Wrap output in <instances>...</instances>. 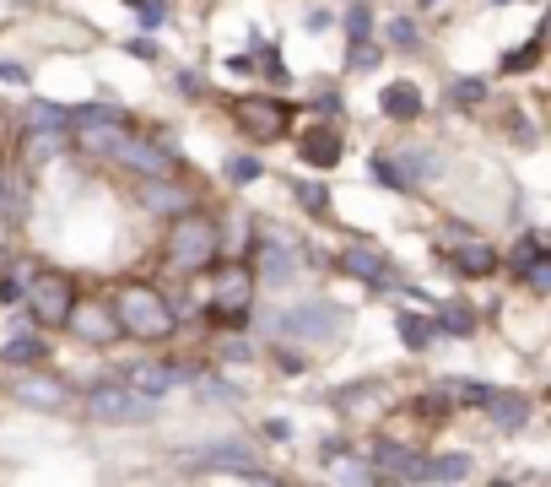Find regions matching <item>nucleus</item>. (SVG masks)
<instances>
[{
  "label": "nucleus",
  "instance_id": "f257e3e1",
  "mask_svg": "<svg viewBox=\"0 0 551 487\" xmlns=\"http://www.w3.org/2000/svg\"><path fill=\"white\" fill-rule=\"evenodd\" d=\"M114 320L125 325L130 336H141V341H163L173 331V309H168V298L157 293V287H146V282H125L119 287V298H114Z\"/></svg>",
  "mask_w": 551,
  "mask_h": 487
},
{
  "label": "nucleus",
  "instance_id": "f03ea898",
  "mask_svg": "<svg viewBox=\"0 0 551 487\" xmlns=\"http://www.w3.org/2000/svg\"><path fill=\"white\" fill-rule=\"evenodd\" d=\"M217 260V222L200 212H179L168 228V266L173 271H206Z\"/></svg>",
  "mask_w": 551,
  "mask_h": 487
},
{
  "label": "nucleus",
  "instance_id": "7ed1b4c3",
  "mask_svg": "<svg viewBox=\"0 0 551 487\" xmlns=\"http://www.w3.org/2000/svg\"><path fill=\"white\" fill-rule=\"evenodd\" d=\"M276 325H281V336H292V341H335L346 325V309L325 304V298H319V304H292Z\"/></svg>",
  "mask_w": 551,
  "mask_h": 487
},
{
  "label": "nucleus",
  "instance_id": "20e7f679",
  "mask_svg": "<svg viewBox=\"0 0 551 487\" xmlns=\"http://www.w3.org/2000/svg\"><path fill=\"white\" fill-rule=\"evenodd\" d=\"M152 412H157V401L130 385H98L87 396V417H98V423H146Z\"/></svg>",
  "mask_w": 551,
  "mask_h": 487
},
{
  "label": "nucleus",
  "instance_id": "39448f33",
  "mask_svg": "<svg viewBox=\"0 0 551 487\" xmlns=\"http://www.w3.org/2000/svg\"><path fill=\"white\" fill-rule=\"evenodd\" d=\"M28 304H33V320L38 325H65V314H71V304H76V282H71V276H60V271L33 276Z\"/></svg>",
  "mask_w": 551,
  "mask_h": 487
},
{
  "label": "nucleus",
  "instance_id": "423d86ee",
  "mask_svg": "<svg viewBox=\"0 0 551 487\" xmlns=\"http://www.w3.org/2000/svg\"><path fill=\"white\" fill-rule=\"evenodd\" d=\"M249 293H254L249 271L244 266H227V271H217V287H211L206 314H211V320H227V325H244L249 320Z\"/></svg>",
  "mask_w": 551,
  "mask_h": 487
},
{
  "label": "nucleus",
  "instance_id": "0eeeda50",
  "mask_svg": "<svg viewBox=\"0 0 551 487\" xmlns=\"http://www.w3.org/2000/svg\"><path fill=\"white\" fill-rule=\"evenodd\" d=\"M238 125L249 130V141H281L292 125V109L281 98H244L238 103Z\"/></svg>",
  "mask_w": 551,
  "mask_h": 487
},
{
  "label": "nucleus",
  "instance_id": "6e6552de",
  "mask_svg": "<svg viewBox=\"0 0 551 487\" xmlns=\"http://www.w3.org/2000/svg\"><path fill=\"white\" fill-rule=\"evenodd\" d=\"M109 157H119L125 168H136V174H146V179H168V174H173V163H179V157L163 152L157 141H130L125 130H119V141L109 147Z\"/></svg>",
  "mask_w": 551,
  "mask_h": 487
},
{
  "label": "nucleus",
  "instance_id": "1a4fd4ad",
  "mask_svg": "<svg viewBox=\"0 0 551 487\" xmlns=\"http://www.w3.org/2000/svg\"><path fill=\"white\" fill-rule=\"evenodd\" d=\"M368 466L379 471V477H395V482H427V460L416 450H406V444H389V439L373 444Z\"/></svg>",
  "mask_w": 551,
  "mask_h": 487
},
{
  "label": "nucleus",
  "instance_id": "9d476101",
  "mask_svg": "<svg viewBox=\"0 0 551 487\" xmlns=\"http://www.w3.org/2000/svg\"><path fill=\"white\" fill-rule=\"evenodd\" d=\"M65 325H71L82 341H92V347H109V341L119 336V320H114V309H103V304H92V298H76L71 314H65Z\"/></svg>",
  "mask_w": 551,
  "mask_h": 487
},
{
  "label": "nucleus",
  "instance_id": "9b49d317",
  "mask_svg": "<svg viewBox=\"0 0 551 487\" xmlns=\"http://www.w3.org/2000/svg\"><path fill=\"white\" fill-rule=\"evenodd\" d=\"M11 401L38 406V412H60V406L71 401V390H65L55 374H22V379H11Z\"/></svg>",
  "mask_w": 551,
  "mask_h": 487
},
{
  "label": "nucleus",
  "instance_id": "f8f14e48",
  "mask_svg": "<svg viewBox=\"0 0 551 487\" xmlns=\"http://www.w3.org/2000/svg\"><path fill=\"white\" fill-rule=\"evenodd\" d=\"M254 276L265 287H287L298 276V249H287L281 239H260V249H254Z\"/></svg>",
  "mask_w": 551,
  "mask_h": 487
},
{
  "label": "nucleus",
  "instance_id": "ddd939ff",
  "mask_svg": "<svg viewBox=\"0 0 551 487\" xmlns=\"http://www.w3.org/2000/svg\"><path fill=\"white\" fill-rule=\"evenodd\" d=\"M190 379V363H136L130 368V390H141V396H168L173 385H184Z\"/></svg>",
  "mask_w": 551,
  "mask_h": 487
},
{
  "label": "nucleus",
  "instance_id": "4468645a",
  "mask_svg": "<svg viewBox=\"0 0 551 487\" xmlns=\"http://www.w3.org/2000/svg\"><path fill=\"white\" fill-rule=\"evenodd\" d=\"M298 157H303L308 168H335V163H341V130H335V125H314V130H303Z\"/></svg>",
  "mask_w": 551,
  "mask_h": 487
},
{
  "label": "nucleus",
  "instance_id": "2eb2a0df",
  "mask_svg": "<svg viewBox=\"0 0 551 487\" xmlns=\"http://www.w3.org/2000/svg\"><path fill=\"white\" fill-rule=\"evenodd\" d=\"M379 109L389 114V120H416V114H422V87L416 82H389L379 92Z\"/></svg>",
  "mask_w": 551,
  "mask_h": 487
},
{
  "label": "nucleus",
  "instance_id": "dca6fc26",
  "mask_svg": "<svg viewBox=\"0 0 551 487\" xmlns=\"http://www.w3.org/2000/svg\"><path fill=\"white\" fill-rule=\"evenodd\" d=\"M141 201H146V212H168V217H179V212H190V190H179V184H163V179H152L141 190Z\"/></svg>",
  "mask_w": 551,
  "mask_h": 487
},
{
  "label": "nucleus",
  "instance_id": "f3484780",
  "mask_svg": "<svg viewBox=\"0 0 551 487\" xmlns=\"http://www.w3.org/2000/svg\"><path fill=\"white\" fill-rule=\"evenodd\" d=\"M487 406H492V423L503 433H519L524 417H530V401H524V396H503V390H492Z\"/></svg>",
  "mask_w": 551,
  "mask_h": 487
},
{
  "label": "nucleus",
  "instance_id": "a211bd4d",
  "mask_svg": "<svg viewBox=\"0 0 551 487\" xmlns=\"http://www.w3.org/2000/svg\"><path fill=\"white\" fill-rule=\"evenodd\" d=\"M335 266H341L346 276H357V282H368V287H384V260L368 255V249H346Z\"/></svg>",
  "mask_w": 551,
  "mask_h": 487
},
{
  "label": "nucleus",
  "instance_id": "6ab92c4d",
  "mask_svg": "<svg viewBox=\"0 0 551 487\" xmlns=\"http://www.w3.org/2000/svg\"><path fill=\"white\" fill-rule=\"evenodd\" d=\"M454 266L470 271V276H487L497 266V255L487 244H476V233H470V239H454Z\"/></svg>",
  "mask_w": 551,
  "mask_h": 487
},
{
  "label": "nucleus",
  "instance_id": "aec40b11",
  "mask_svg": "<svg viewBox=\"0 0 551 487\" xmlns=\"http://www.w3.org/2000/svg\"><path fill=\"white\" fill-rule=\"evenodd\" d=\"M65 147V125H28V163H49Z\"/></svg>",
  "mask_w": 551,
  "mask_h": 487
},
{
  "label": "nucleus",
  "instance_id": "412c9836",
  "mask_svg": "<svg viewBox=\"0 0 551 487\" xmlns=\"http://www.w3.org/2000/svg\"><path fill=\"white\" fill-rule=\"evenodd\" d=\"M470 471H476V460L460 455V450H454V455H438V460H427V482H465Z\"/></svg>",
  "mask_w": 551,
  "mask_h": 487
},
{
  "label": "nucleus",
  "instance_id": "4be33fe9",
  "mask_svg": "<svg viewBox=\"0 0 551 487\" xmlns=\"http://www.w3.org/2000/svg\"><path fill=\"white\" fill-rule=\"evenodd\" d=\"M335 406H341V412H357V406H384V390L373 385V379H362V385L335 390Z\"/></svg>",
  "mask_w": 551,
  "mask_h": 487
},
{
  "label": "nucleus",
  "instance_id": "5701e85b",
  "mask_svg": "<svg viewBox=\"0 0 551 487\" xmlns=\"http://www.w3.org/2000/svg\"><path fill=\"white\" fill-rule=\"evenodd\" d=\"M400 341H406L411 352L433 347V320H422V314H400Z\"/></svg>",
  "mask_w": 551,
  "mask_h": 487
},
{
  "label": "nucleus",
  "instance_id": "b1692460",
  "mask_svg": "<svg viewBox=\"0 0 551 487\" xmlns=\"http://www.w3.org/2000/svg\"><path fill=\"white\" fill-rule=\"evenodd\" d=\"M443 174V157L422 152V147H406V179H438Z\"/></svg>",
  "mask_w": 551,
  "mask_h": 487
},
{
  "label": "nucleus",
  "instance_id": "393cba45",
  "mask_svg": "<svg viewBox=\"0 0 551 487\" xmlns=\"http://www.w3.org/2000/svg\"><path fill=\"white\" fill-rule=\"evenodd\" d=\"M0 358H6V363H44V341H38V336H17V341H6V352H0Z\"/></svg>",
  "mask_w": 551,
  "mask_h": 487
},
{
  "label": "nucleus",
  "instance_id": "a878e982",
  "mask_svg": "<svg viewBox=\"0 0 551 487\" xmlns=\"http://www.w3.org/2000/svg\"><path fill=\"white\" fill-rule=\"evenodd\" d=\"M519 271H524V287H530V293H546V287H551V260H546V249H541V255H530Z\"/></svg>",
  "mask_w": 551,
  "mask_h": 487
},
{
  "label": "nucleus",
  "instance_id": "bb28decb",
  "mask_svg": "<svg viewBox=\"0 0 551 487\" xmlns=\"http://www.w3.org/2000/svg\"><path fill=\"white\" fill-rule=\"evenodd\" d=\"M443 331H449V336H470V331H476L470 304H443Z\"/></svg>",
  "mask_w": 551,
  "mask_h": 487
},
{
  "label": "nucleus",
  "instance_id": "cd10ccee",
  "mask_svg": "<svg viewBox=\"0 0 551 487\" xmlns=\"http://www.w3.org/2000/svg\"><path fill=\"white\" fill-rule=\"evenodd\" d=\"M28 125H65L71 130V114L60 109V103H49V98H38L33 109H28Z\"/></svg>",
  "mask_w": 551,
  "mask_h": 487
},
{
  "label": "nucleus",
  "instance_id": "c85d7f7f",
  "mask_svg": "<svg viewBox=\"0 0 551 487\" xmlns=\"http://www.w3.org/2000/svg\"><path fill=\"white\" fill-rule=\"evenodd\" d=\"M443 396L460 401V406H487L492 390H487V385H465V379H454V385H443Z\"/></svg>",
  "mask_w": 551,
  "mask_h": 487
},
{
  "label": "nucleus",
  "instance_id": "c756f323",
  "mask_svg": "<svg viewBox=\"0 0 551 487\" xmlns=\"http://www.w3.org/2000/svg\"><path fill=\"white\" fill-rule=\"evenodd\" d=\"M292 195H298V206H303L308 217H325V212H330V201H325V184H298Z\"/></svg>",
  "mask_w": 551,
  "mask_h": 487
},
{
  "label": "nucleus",
  "instance_id": "7c9ffc66",
  "mask_svg": "<svg viewBox=\"0 0 551 487\" xmlns=\"http://www.w3.org/2000/svg\"><path fill=\"white\" fill-rule=\"evenodd\" d=\"M368 174L379 179V184H389V190H411V179L400 174V168L389 163V157H373V163H368Z\"/></svg>",
  "mask_w": 551,
  "mask_h": 487
},
{
  "label": "nucleus",
  "instance_id": "2f4dec72",
  "mask_svg": "<svg viewBox=\"0 0 551 487\" xmlns=\"http://www.w3.org/2000/svg\"><path fill=\"white\" fill-rule=\"evenodd\" d=\"M535 60H541V38H530V44H524V49H514V55L503 60V71H530Z\"/></svg>",
  "mask_w": 551,
  "mask_h": 487
},
{
  "label": "nucleus",
  "instance_id": "473e14b6",
  "mask_svg": "<svg viewBox=\"0 0 551 487\" xmlns=\"http://www.w3.org/2000/svg\"><path fill=\"white\" fill-rule=\"evenodd\" d=\"M227 179H233V184H254V179H260V157H233V163H227Z\"/></svg>",
  "mask_w": 551,
  "mask_h": 487
},
{
  "label": "nucleus",
  "instance_id": "72a5a7b5",
  "mask_svg": "<svg viewBox=\"0 0 551 487\" xmlns=\"http://www.w3.org/2000/svg\"><path fill=\"white\" fill-rule=\"evenodd\" d=\"M330 471L341 482H368L373 477V466H362V460H335V455H330Z\"/></svg>",
  "mask_w": 551,
  "mask_h": 487
},
{
  "label": "nucleus",
  "instance_id": "f704fd0d",
  "mask_svg": "<svg viewBox=\"0 0 551 487\" xmlns=\"http://www.w3.org/2000/svg\"><path fill=\"white\" fill-rule=\"evenodd\" d=\"M389 44H395V49H416V22L395 17V22H389Z\"/></svg>",
  "mask_w": 551,
  "mask_h": 487
},
{
  "label": "nucleus",
  "instance_id": "c9c22d12",
  "mask_svg": "<svg viewBox=\"0 0 551 487\" xmlns=\"http://www.w3.org/2000/svg\"><path fill=\"white\" fill-rule=\"evenodd\" d=\"M481 98H487V82H454L449 87V103H460V109L465 103H481Z\"/></svg>",
  "mask_w": 551,
  "mask_h": 487
},
{
  "label": "nucleus",
  "instance_id": "e433bc0d",
  "mask_svg": "<svg viewBox=\"0 0 551 487\" xmlns=\"http://www.w3.org/2000/svg\"><path fill=\"white\" fill-rule=\"evenodd\" d=\"M373 60H379V49L368 38H352V71H373Z\"/></svg>",
  "mask_w": 551,
  "mask_h": 487
},
{
  "label": "nucleus",
  "instance_id": "4c0bfd02",
  "mask_svg": "<svg viewBox=\"0 0 551 487\" xmlns=\"http://www.w3.org/2000/svg\"><path fill=\"white\" fill-rule=\"evenodd\" d=\"M368 11H362V6H352V17H346V33H352V38H368Z\"/></svg>",
  "mask_w": 551,
  "mask_h": 487
},
{
  "label": "nucleus",
  "instance_id": "58836bf2",
  "mask_svg": "<svg viewBox=\"0 0 551 487\" xmlns=\"http://www.w3.org/2000/svg\"><path fill=\"white\" fill-rule=\"evenodd\" d=\"M222 358H227V363H249V358H254V347H249V341H227Z\"/></svg>",
  "mask_w": 551,
  "mask_h": 487
},
{
  "label": "nucleus",
  "instance_id": "ea45409f",
  "mask_svg": "<svg viewBox=\"0 0 551 487\" xmlns=\"http://www.w3.org/2000/svg\"><path fill=\"white\" fill-rule=\"evenodd\" d=\"M200 390H206V396H211V401H233V396H238V390H233V385H222V379H206V385H200Z\"/></svg>",
  "mask_w": 551,
  "mask_h": 487
},
{
  "label": "nucleus",
  "instance_id": "a19ab883",
  "mask_svg": "<svg viewBox=\"0 0 551 487\" xmlns=\"http://www.w3.org/2000/svg\"><path fill=\"white\" fill-rule=\"evenodd\" d=\"M0 82L22 87V82H28V71H22V65H11V60H0Z\"/></svg>",
  "mask_w": 551,
  "mask_h": 487
},
{
  "label": "nucleus",
  "instance_id": "79ce46f5",
  "mask_svg": "<svg viewBox=\"0 0 551 487\" xmlns=\"http://www.w3.org/2000/svg\"><path fill=\"white\" fill-rule=\"evenodd\" d=\"M227 71H233V76H254V55H233V60H227Z\"/></svg>",
  "mask_w": 551,
  "mask_h": 487
},
{
  "label": "nucleus",
  "instance_id": "37998d69",
  "mask_svg": "<svg viewBox=\"0 0 551 487\" xmlns=\"http://www.w3.org/2000/svg\"><path fill=\"white\" fill-rule=\"evenodd\" d=\"M314 109H319V114H341V92H335V98H330V92H319Z\"/></svg>",
  "mask_w": 551,
  "mask_h": 487
},
{
  "label": "nucleus",
  "instance_id": "c03bdc74",
  "mask_svg": "<svg viewBox=\"0 0 551 487\" xmlns=\"http://www.w3.org/2000/svg\"><path fill=\"white\" fill-rule=\"evenodd\" d=\"M281 374H303V358H298V352H281Z\"/></svg>",
  "mask_w": 551,
  "mask_h": 487
},
{
  "label": "nucleus",
  "instance_id": "a18cd8bd",
  "mask_svg": "<svg viewBox=\"0 0 551 487\" xmlns=\"http://www.w3.org/2000/svg\"><path fill=\"white\" fill-rule=\"evenodd\" d=\"M0 201H6V174H0Z\"/></svg>",
  "mask_w": 551,
  "mask_h": 487
},
{
  "label": "nucleus",
  "instance_id": "49530a36",
  "mask_svg": "<svg viewBox=\"0 0 551 487\" xmlns=\"http://www.w3.org/2000/svg\"><path fill=\"white\" fill-rule=\"evenodd\" d=\"M422 6H438V0H422Z\"/></svg>",
  "mask_w": 551,
  "mask_h": 487
},
{
  "label": "nucleus",
  "instance_id": "de8ad7c7",
  "mask_svg": "<svg viewBox=\"0 0 551 487\" xmlns=\"http://www.w3.org/2000/svg\"><path fill=\"white\" fill-rule=\"evenodd\" d=\"M130 6H141V0H130Z\"/></svg>",
  "mask_w": 551,
  "mask_h": 487
}]
</instances>
